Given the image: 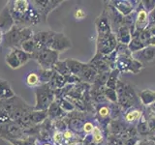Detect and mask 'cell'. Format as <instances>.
Instances as JSON below:
<instances>
[{"label":"cell","mask_w":155,"mask_h":145,"mask_svg":"<svg viewBox=\"0 0 155 145\" xmlns=\"http://www.w3.org/2000/svg\"><path fill=\"white\" fill-rule=\"evenodd\" d=\"M23 129L18 123L9 122L0 124V137L9 140L19 139L23 137Z\"/></svg>","instance_id":"cell-3"},{"label":"cell","mask_w":155,"mask_h":145,"mask_svg":"<svg viewBox=\"0 0 155 145\" xmlns=\"http://www.w3.org/2000/svg\"><path fill=\"white\" fill-rule=\"evenodd\" d=\"M138 130L140 134H145L148 133L149 128H148V125H147V121H145L144 119H143V121H140L138 125Z\"/></svg>","instance_id":"cell-32"},{"label":"cell","mask_w":155,"mask_h":145,"mask_svg":"<svg viewBox=\"0 0 155 145\" xmlns=\"http://www.w3.org/2000/svg\"><path fill=\"white\" fill-rule=\"evenodd\" d=\"M48 110H32L30 112V120L32 125H36L46 120Z\"/></svg>","instance_id":"cell-18"},{"label":"cell","mask_w":155,"mask_h":145,"mask_svg":"<svg viewBox=\"0 0 155 145\" xmlns=\"http://www.w3.org/2000/svg\"><path fill=\"white\" fill-rule=\"evenodd\" d=\"M71 47V42L64 34L62 33H55L53 39L51 43L50 48L56 52L65 51L68 48Z\"/></svg>","instance_id":"cell-6"},{"label":"cell","mask_w":155,"mask_h":145,"mask_svg":"<svg viewBox=\"0 0 155 145\" xmlns=\"http://www.w3.org/2000/svg\"><path fill=\"white\" fill-rule=\"evenodd\" d=\"M92 134H93V139L95 142H100L102 139H103V135H102L101 130L98 127H94L93 130H92Z\"/></svg>","instance_id":"cell-33"},{"label":"cell","mask_w":155,"mask_h":145,"mask_svg":"<svg viewBox=\"0 0 155 145\" xmlns=\"http://www.w3.org/2000/svg\"><path fill=\"white\" fill-rule=\"evenodd\" d=\"M113 3H114V9L123 17L128 16L133 11V6L128 1H114Z\"/></svg>","instance_id":"cell-15"},{"label":"cell","mask_w":155,"mask_h":145,"mask_svg":"<svg viewBox=\"0 0 155 145\" xmlns=\"http://www.w3.org/2000/svg\"><path fill=\"white\" fill-rule=\"evenodd\" d=\"M84 17H85V14L81 9H78L77 11L75 12V18H76L81 19V18H84Z\"/></svg>","instance_id":"cell-37"},{"label":"cell","mask_w":155,"mask_h":145,"mask_svg":"<svg viewBox=\"0 0 155 145\" xmlns=\"http://www.w3.org/2000/svg\"><path fill=\"white\" fill-rule=\"evenodd\" d=\"M137 145H138V144H137Z\"/></svg>","instance_id":"cell-46"},{"label":"cell","mask_w":155,"mask_h":145,"mask_svg":"<svg viewBox=\"0 0 155 145\" xmlns=\"http://www.w3.org/2000/svg\"><path fill=\"white\" fill-rule=\"evenodd\" d=\"M6 62L10 67L13 68V69H18V68H19L21 66V62H19V60L18 59V57L16 56V54H15L12 50L6 56Z\"/></svg>","instance_id":"cell-25"},{"label":"cell","mask_w":155,"mask_h":145,"mask_svg":"<svg viewBox=\"0 0 155 145\" xmlns=\"http://www.w3.org/2000/svg\"><path fill=\"white\" fill-rule=\"evenodd\" d=\"M21 47L23 51H25L28 54H33V53L36 52V46H35V42H34L33 38L30 39V40H27L25 42H23L21 45Z\"/></svg>","instance_id":"cell-23"},{"label":"cell","mask_w":155,"mask_h":145,"mask_svg":"<svg viewBox=\"0 0 155 145\" xmlns=\"http://www.w3.org/2000/svg\"><path fill=\"white\" fill-rule=\"evenodd\" d=\"M15 21L11 14L9 9V5H6L2 10V12L0 13V31L8 32L14 27Z\"/></svg>","instance_id":"cell-7"},{"label":"cell","mask_w":155,"mask_h":145,"mask_svg":"<svg viewBox=\"0 0 155 145\" xmlns=\"http://www.w3.org/2000/svg\"><path fill=\"white\" fill-rule=\"evenodd\" d=\"M149 23V16L148 13L145 11L143 8L139 10L137 17H136L135 21V31L132 33V38L137 37L140 35V33H142L143 30L147 28V25Z\"/></svg>","instance_id":"cell-5"},{"label":"cell","mask_w":155,"mask_h":145,"mask_svg":"<svg viewBox=\"0 0 155 145\" xmlns=\"http://www.w3.org/2000/svg\"><path fill=\"white\" fill-rule=\"evenodd\" d=\"M2 41H3V33L0 31V44L2 43Z\"/></svg>","instance_id":"cell-44"},{"label":"cell","mask_w":155,"mask_h":145,"mask_svg":"<svg viewBox=\"0 0 155 145\" xmlns=\"http://www.w3.org/2000/svg\"><path fill=\"white\" fill-rule=\"evenodd\" d=\"M140 99L142 101L143 105H148L155 103V92L150 91L148 89L140 91Z\"/></svg>","instance_id":"cell-19"},{"label":"cell","mask_w":155,"mask_h":145,"mask_svg":"<svg viewBox=\"0 0 155 145\" xmlns=\"http://www.w3.org/2000/svg\"><path fill=\"white\" fill-rule=\"evenodd\" d=\"M62 138V135H61V134H56L55 135H54V141L55 142H59L60 141V139Z\"/></svg>","instance_id":"cell-42"},{"label":"cell","mask_w":155,"mask_h":145,"mask_svg":"<svg viewBox=\"0 0 155 145\" xmlns=\"http://www.w3.org/2000/svg\"><path fill=\"white\" fill-rule=\"evenodd\" d=\"M53 69L55 70V72H57V74H59L63 76H67L71 75V72L66 65V62H58L57 61L55 63V65L53 66Z\"/></svg>","instance_id":"cell-24"},{"label":"cell","mask_w":155,"mask_h":145,"mask_svg":"<svg viewBox=\"0 0 155 145\" xmlns=\"http://www.w3.org/2000/svg\"><path fill=\"white\" fill-rule=\"evenodd\" d=\"M143 67V65L142 63H140L138 60H136L133 58L129 67H128V69H127V72H133V74H138V72L142 70Z\"/></svg>","instance_id":"cell-28"},{"label":"cell","mask_w":155,"mask_h":145,"mask_svg":"<svg viewBox=\"0 0 155 145\" xmlns=\"http://www.w3.org/2000/svg\"><path fill=\"white\" fill-rule=\"evenodd\" d=\"M96 26H97V30H98V34H99L98 36H106L110 34V21H109V17L107 16L106 13H103L99 18H97Z\"/></svg>","instance_id":"cell-11"},{"label":"cell","mask_w":155,"mask_h":145,"mask_svg":"<svg viewBox=\"0 0 155 145\" xmlns=\"http://www.w3.org/2000/svg\"><path fill=\"white\" fill-rule=\"evenodd\" d=\"M134 59L144 65V63H150L155 60V47H147L143 50L133 53Z\"/></svg>","instance_id":"cell-9"},{"label":"cell","mask_w":155,"mask_h":145,"mask_svg":"<svg viewBox=\"0 0 155 145\" xmlns=\"http://www.w3.org/2000/svg\"><path fill=\"white\" fill-rule=\"evenodd\" d=\"M116 37L114 34H109L106 36H98L97 41V50L98 54L101 55H109L114 50L116 47Z\"/></svg>","instance_id":"cell-4"},{"label":"cell","mask_w":155,"mask_h":145,"mask_svg":"<svg viewBox=\"0 0 155 145\" xmlns=\"http://www.w3.org/2000/svg\"><path fill=\"white\" fill-rule=\"evenodd\" d=\"M145 46L147 47H155V36H151L148 40L145 42Z\"/></svg>","instance_id":"cell-38"},{"label":"cell","mask_w":155,"mask_h":145,"mask_svg":"<svg viewBox=\"0 0 155 145\" xmlns=\"http://www.w3.org/2000/svg\"><path fill=\"white\" fill-rule=\"evenodd\" d=\"M26 83L29 86H35L40 83V79H39L38 74H35V72H30L27 77H26Z\"/></svg>","instance_id":"cell-29"},{"label":"cell","mask_w":155,"mask_h":145,"mask_svg":"<svg viewBox=\"0 0 155 145\" xmlns=\"http://www.w3.org/2000/svg\"><path fill=\"white\" fill-rule=\"evenodd\" d=\"M31 57L35 58L43 70H51L57 62L58 52L52 50L50 47H44L43 50L33 53Z\"/></svg>","instance_id":"cell-2"},{"label":"cell","mask_w":155,"mask_h":145,"mask_svg":"<svg viewBox=\"0 0 155 145\" xmlns=\"http://www.w3.org/2000/svg\"><path fill=\"white\" fill-rule=\"evenodd\" d=\"M131 40H132V36H131L129 27L127 25H122L118 27L117 32H116V41L122 44L123 46H128Z\"/></svg>","instance_id":"cell-12"},{"label":"cell","mask_w":155,"mask_h":145,"mask_svg":"<svg viewBox=\"0 0 155 145\" xmlns=\"http://www.w3.org/2000/svg\"><path fill=\"white\" fill-rule=\"evenodd\" d=\"M16 96L14 91L11 89V86L5 80H0V100H10Z\"/></svg>","instance_id":"cell-14"},{"label":"cell","mask_w":155,"mask_h":145,"mask_svg":"<svg viewBox=\"0 0 155 145\" xmlns=\"http://www.w3.org/2000/svg\"><path fill=\"white\" fill-rule=\"evenodd\" d=\"M147 125H148L149 130H155V118L154 117L150 118L147 122Z\"/></svg>","instance_id":"cell-39"},{"label":"cell","mask_w":155,"mask_h":145,"mask_svg":"<svg viewBox=\"0 0 155 145\" xmlns=\"http://www.w3.org/2000/svg\"><path fill=\"white\" fill-rule=\"evenodd\" d=\"M21 28H18L17 26H14L11 30L8 31L4 37V42L5 45L9 47H14V48L16 47H21Z\"/></svg>","instance_id":"cell-8"},{"label":"cell","mask_w":155,"mask_h":145,"mask_svg":"<svg viewBox=\"0 0 155 145\" xmlns=\"http://www.w3.org/2000/svg\"><path fill=\"white\" fill-rule=\"evenodd\" d=\"M62 1H48V0L46 1L45 0V1H34L33 3H35L34 6L37 7V10L42 14L43 18H45Z\"/></svg>","instance_id":"cell-10"},{"label":"cell","mask_w":155,"mask_h":145,"mask_svg":"<svg viewBox=\"0 0 155 145\" xmlns=\"http://www.w3.org/2000/svg\"><path fill=\"white\" fill-rule=\"evenodd\" d=\"M119 71L117 69H114L113 72L109 74L108 80L106 82V85L108 88L110 89H116V85H117V77H118Z\"/></svg>","instance_id":"cell-20"},{"label":"cell","mask_w":155,"mask_h":145,"mask_svg":"<svg viewBox=\"0 0 155 145\" xmlns=\"http://www.w3.org/2000/svg\"><path fill=\"white\" fill-rule=\"evenodd\" d=\"M64 137L66 139H69V138H72L73 137V134L71 132H69V130H66V132L64 133Z\"/></svg>","instance_id":"cell-41"},{"label":"cell","mask_w":155,"mask_h":145,"mask_svg":"<svg viewBox=\"0 0 155 145\" xmlns=\"http://www.w3.org/2000/svg\"><path fill=\"white\" fill-rule=\"evenodd\" d=\"M138 145H155V141L153 140H142L138 143Z\"/></svg>","instance_id":"cell-40"},{"label":"cell","mask_w":155,"mask_h":145,"mask_svg":"<svg viewBox=\"0 0 155 145\" xmlns=\"http://www.w3.org/2000/svg\"><path fill=\"white\" fill-rule=\"evenodd\" d=\"M54 100V92L47 84L38 87L36 90V105L35 110H47Z\"/></svg>","instance_id":"cell-1"},{"label":"cell","mask_w":155,"mask_h":145,"mask_svg":"<svg viewBox=\"0 0 155 145\" xmlns=\"http://www.w3.org/2000/svg\"><path fill=\"white\" fill-rule=\"evenodd\" d=\"M53 72H51V70H41L39 72V79H40V81L42 82H48L51 81V79L52 76Z\"/></svg>","instance_id":"cell-30"},{"label":"cell","mask_w":155,"mask_h":145,"mask_svg":"<svg viewBox=\"0 0 155 145\" xmlns=\"http://www.w3.org/2000/svg\"><path fill=\"white\" fill-rule=\"evenodd\" d=\"M148 30H149L150 34H151V36H155V25H152L151 27H149Z\"/></svg>","instance_id":"cell-43"},{"label":"cell","mask_w":155,"mask_h":145,"mask_svg":"<svg viewBox=\"0 0 155 145\" xmlns=\"http://www.w3.org/2000/svg\"><path fill=\"white\" fill-rule=\"evenodd\" d=\"M51 83L53 84V87H55V88H61L66 83V79L65 76L53 72L52 76L51 79Z\"/></svg>","instance_id":"cell-21"},{"label":"cell","mask_w":155,"mask_h":145,"mask_svg":"<svg viewBox=\"0 0 155 145\" xmlns=\"http://www.w3.org/2000/svg\"><path fill=\"white\" fill-rule=\"evenodd\" d=\"M12 51L16 54L18 59L19 60V62H21V66L25 64V63L31 58V54H28V53H26L25 51H23L22 50H19V48H18V47L13 48Z\"/></svg>","instance_id":"cell-22"},{"label":"cell","mask_w":155,"mask_h":145,"mask_svg":"<svg viewBox=\"0 0 155 145\" xmlns=\"http://www.w3.org/2000/svg\"><path fill=\"white\" fill-rule=\"evenodd\" d=\"M142 117V111L137 110V109H133L128 111L125 115V119L128 121V122H135V121L139 120Z\"/></svg>","instance_id":"cell-27"},{"label":"cell","mask_w":155,"mask_h":145,"mask_svg":"<svg viewBox=\"0 0 155 145\" xmlns=\"http://www.w3.org/2000/svg\"><path fill=\"white\" fill-rule=\"evenodd\" d=\"M45 145H50V144H45Z\"/></svg>","instance_id":"cell-45"},{"label":"cell","mask_w":155,"mask_h":145,"mask_svg":"<svg viewBox=\"0 0 155 145\" xmlns=\"http://www.w3.org/2000/svg\"><path fill=\"white\" fill-rule=\"evenodd\" d=\"M93 125H92L90 122H86L84 125V130L85 133H91L92 130H93Z\"/></svg>","instance_id":"cell-36"},{"label":"cell","mask_w":155,"mask_h":145,"mask_svg":"<svg viewBox=\"0 0 155 145\" xmlns=\"http://www.w3.org/2000/svg\"><path fill=\"white\" fill-rule=\"evenodd\" d=\"M63 112V109L59 106V105L56 104V103H52L50 108H48V114L51 116V117H58V116H61Z\"/></svg>","instance_id":"cell-26"},{"label":"cell","mask_w":155,"mask_h":145,"mask_svg":"<svg viewBox=\"0 0 155 145\" xmlns=\"http://www.w3.org/2000/svg\"><path fill=\"white\" fill-rule=\"evenodd\" d=\"M128 47V50L131 53H135V52H138L140 50H143L144 47H147L145 44L140 40V39L137 36V37H133L131 42L129 43Z\"/></svg>","instance_id":"cell-17"},{"label":"cell","mask_w":155,"mask_h":145,"mask_svg":"<svg viewBox=\"0 0 155 145\" xmlns=\"http://www.w3.org/2000/svg\"><path fill=\"white\" fill-rule=\"evenodd\" d=\"M66 62V65L69 69L70 72L72 75L74 76H80L81 72L84 69V63H81L79 61H76V60H72V59H68L65 61Z\"/></svg>","instance_id":"cell-16"},{"label":"cell","mask_w":155,"mask_h":145,"mask_svg":"<svg viewBox=\"0 0 155 145\" xmlns=\"http://www.w3.org/2000/svg\"><path fill=\"white\" fill-rule=\"evenodd\" d=\"M98 113L101 117H106V116H108L110 114V109H109L108 106L103 105L98 109Z\"/></svg>","instance_id":"cell-35"},{"label":"cell","mask_w":155,"mask_h":145,"mask_svg":"<svg viewBox=\"0 0 155 145\" xmlns=\"http://www.w3.org/2000/svg\"><path fill=\"white\" fill-rule=\"evenodd\" d=\"M96 76H97V70L95 69V67L91 64H88V65L84 64V69H82L81 75H80L81 79L87 82L94 81V79Z\"/></svg>","instance_id":"cell-13"},{"label":"cell","mask_w":155,"mask_h":145,"mask_svg":"<svg viewBox=\"0 0 155 145\" xmlns=\"http://www.w3.org/2000/svg\"><path fill=\"white\" fill-rule=\"evenodd\" d=\"M105 95L109 100L111 102H116L117 101V94H116V91L114 89H110V88H107L105 91Z\"/></svg>","instance_id":"cell-31"},{"label":"cell","mask_w":155,"mask_h":145,"mask_svg":"<svg viewBox=\"0 0 155 145\" xmlns=\"http://www.w3.org/2000/svg\"><path fill=\"white\" fill-rule=\"evenodd\" d=\"M142 3H144V4H143V6L145 8L144 10L147 13L148 12L151 13L153 10L155 9V1H143Z\"/></svg>","instance_id":"cell-34"}]
</instances>
